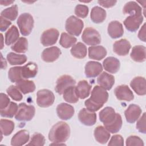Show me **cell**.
Returning a JSON list of instances; mask_svg holds the SVG:
<instances>
[{"label":"cell","instance_id":"6da1fadb","mask_svg":"<svg viewBox=\"0 0 146 146\" xmlns=\"http://www.w3.org/2000/svg\"><path fill=\"white\" fill-rule=\"evenodd\" d=\"M70 135V126L64 121H58L50 130L48 139L54 143H63Z\"/></svg>","mask_w":146,"mask_h":146},{"label":"cell","instance_id":"7a4b0ae2","mask_svg":"<svg viewBox=\"0 0 146 146\" xmlns=\"http://www.w3.org/2000/svg\"><path fill=\"white\" fill-rule=\"evenodd\" d=\"M17 23L22 35L27 36L32 31L34 21L33 16L30 14L25 13L18 17Z\"/></svg>","mask_w":146,"mask_h":146},{"label":"cell","instance_id":"3957f363","mask_svg":"<svg viewBox=\"0 0 146 146\" xmlns=\"http://www.w3.org/2000/svg\"><path fill=\"white\" fill-rule=\"evenodd\" d=\"M83 27V22L74 15L68 17L66 21L65 29L71 35L79 36L81 34Z\"/></svg>","mask_w":146,"mask_h":146},{"label":"cell","instance_id":"277c9868","mask_svg":"<svg viewBox=\"0 0 146 146\" xmlns=\"http://www.w3.org/2000/svg\"><path fill=\"white\" fill-rule=\"evenodd\" d=\"M35 109L33 106L21 103L18 106L15 118L18 121H30L34 116Z\"/></svg>","mask_w":146,"mask_h":146},{"label":"cell","instance_id":"5b68a950","mask_svg":"<svg viewBox=\"0 0 146 146\" xmlns=\"http://www.w3.org/2000/svg\"><path fill=\"white\" fill-rule=\"evenodd\" d=\"M55 100L53 92L47 89L39 90L36 94V103L42 108H47L52 105Z\"/></svg>","mask_w":146,"mask_h":146},{"label":"cell","instance_id":"8992f818","mask_svg":"<svg viewBox=\"0 0 146 146\" xmlns=\"http://www.w3.org/2000/svg\"><path fill=\"white\" fill-rule=\"evenodd\" d=\"M82 39L87 45L95 46L100 43L101 36L98 30L92 27H88L84 30Z\"/></svg>","mask_w":146,"mask_h":146},{"label":"cell","instance_id":"52a82bcc","mask_svg":"<svg viewBox=\"0 0 146 146\" xmlns=\"http://www.w3.org/2000/svg\"><path fill=\"white\" fill-rule=\"evenodd\" d=\"M108 99V93L100 86H95L92 89L89 99L94 103L103 106Z\"/></svg>","mask_w":146,"mask_h":146},{"label":"cell","instance_id":"ba28073f","mask_svg":"<svg viewBox=\"0 0 146 146\" xmlns=\"http://www.w3.org/2000/svg\"><path fill=\"white\" fill-rule=\"evenodd\" d=\"M75 80L70 75H63L60 76L56 80L55 90L59 95L63 94L64 91L69 87L75 86Z\"/></svg>","mask_w":146,"mask_h":146},{"label":"cell","instance_id":"9c48e42d","mask_svg":"<svg viewBox=\"0 0 146 146\" xmlns=\"http://www.w3.org/2000/svg\"><path fill=\"white\" fill-rule=\"evenodd\" d=\"M59 32L56 29L51 28L44 31L40 37V42L44 46H52L56 43Z\"/></svg>","mask_w":146,"mask_h":146},{"label":"cell","instance_id":"30bf717a","mask_svg":"<svg viewBox=\"0 0 146 146\" xmlns=\"http://www.w3.org/2000/svg\"><path fill=\"white\" fill-rule=\"evenodd\" d=\"M114 94L116 98L119 100L129 102L134 99L132 91L129 87L125 84L117 86L114 90Z\"/></svg>","mask_w":146,"mask_h":146},{"label":"cell","instance_id":"8fae6325","mask_svg":"<svg viewBox=\"0 0 146 146\" xmlns=\"http://www.w3.org/2000/svg\"><path fill=\"white\" fill-rule=\"evenodd\" d=\"M143 19L142 14L132 15L127 17L124 21L123 23L127 30L131 32H135L139 28Z\"/></svg>","mask_w":146,"mask_h":146},{"label":"cell","instance_id":"7c38bea8","mask_svg":"<svg viewBox=\"0 0 146 146\" xmlns=\"http://www.w3.org/2000/svg\"><path fill=\"white\" fill-rule=\"evenodd\" d=\"M78 119L81 123L87 126H92L96 122V114L94 112L82 108L78 113Z\"/></svg>","mask_w":146,"mask_h":146},{"label":"cell","instance_id":"4fadbf2b","mask_svg":"<svg viewBox=\"0 0 146 146\" xmlns=\"http://www.w3.org/2000/svg\"><path fill=\"white\" fill-rule=\"evenodd\" d=\"M56 113L62 120H67L70 119L74 115V108L68 104L62 103L56 107Z\"/></svg>","mask_w":146,"mask_h":146},{"label":"cell","instance_id":"5bb4252c","mask_svg":"<svg viewBox=\"0 0 146 146\" xmlns=\"http://www.w3.org/2000/svg\"><path fill=\"white\" fill-rule=\"evenodd\" d=\"M142 112L141 108L136 104H131L124 111L126 120L129 123H135L140 116Z\"/></svg>","mask_w":146,"mask_h":146},{"label":"cell","instance_id":"9a60e30c","mask_svg":"<svg viewBox=\"0 0 146 146\" xmlns=\"http://www.w3.org/2000/svg\"><path fill=\"white\" fill-rule=\"evenodd\" d=\"M60 50L56 46H52L44 49L42 52V60L47 63L56 60L61 55Z\"/></svg>","mask_w":146,"mask_h":146},{"label":"cell","instance_id":"2e32d148","mask_svg":"<svg viewBox=\"0 0 146 146\" xmlns=\"http://www.w3.org/2000/svg\"><path fill=\"white\" fill-rule=\"evenodd\" d=\"M102 71L103 67L102 64L95 61H89L85 66V75L88 78L98 76Z\"/></svg>","mask_w":146,"mask_h":146},{"label":"cell","instance_id":"e0dca14e","mask_svg":"<svg viewBox=\"0 0 146 146\" xmlns=\"http://www.w3.org/2000/svg\"><path fill=\"white\" fill-rule=\"evenodd\" d=\"M131 47L129 42L126 39H121L116 41L113 44V51L119 56H125Z\"/></svg>","mask_w":146,"mask_h":146},{"label":"cell","instance_id":"ac0fdd59","mask_svg":"<svg viewBox=\"0 0 146 146\" xmlns=\"http://www.w3.org/2000/svg\"><path fill=\"white\" fill-rule=\"evenodd\" d=\"M130 86L132 90L139 95H145L146 94L145 79L142 76L135 77L131 82Z\"/></svg>","mask_w":146,"mask_h":146},{"label":"cell","instance_id":"d6986e66","mask_svg":"<svg viewBox=\"0 0 146 146\" xmlns=\"http://www.w3.org/2000/svg\"><path fill=\"white\" fill-rule=\"evenodd\" d=\"M97 83L105 90H110L115 84V78L106 72H103L97 78Z\"/></svg>","mask_w":146,"mask_h":146},{"label":"cell","instance_id":"ffe728a7","mask_svg":"<svg viewBox=\"0 0 146 146\" xmlns=\"http://www.w3.org/2000/svg\"><path fill=\"white\" fill-rule=\"evenodd\" d=\"M108 34L113 39L121 37L124 34V29L122 24L117 21H111L108 25Z\"/></svg>","mask_w":146,"mask_h":146},{"label":"cell","instance_id":"44dd1931","mask_svg":"<svg viewBox=\"0 0 146 146\" xmlns=\"http://www.w3.org/2000/svg\"><path fill=\"white\" fill-rule=\"evenodd\" d=\"M30 135L28 131L22 129L17 132L11 138V145L13 146H21L25 145L29 141Z\"/></svg>","mask_w":146,"mask_h":146},{"label":"cell","instance_id":"7402d4cb","mask_svg":"<svg viewBox=\"0 0 146 146\" xmlns=\"http://www.w3.org/2000/svg\"><path fill=\"white\" fill-rule=\"evenodd\" d=\"M103 66L107 72L112 74H115L119 70L120 63L119 60L116 58L109 56L103 60Z\"/></svg>","mask_w":146,"mask_h":146},{"label":"cell","instance_id":"603a6c76","mask_svg":"<svg viewBox=\"0 0 146 146\" xmlns=\"http://www.w3.org/2000/svg\"><path fill=\"white\" fill-rule=\"evenodd\" d=\"M116 115V113L112 107H106L99 112V120L104 125H106L114 120Z\"/></svg>","mask_w":146,"mask_h":146},{"label":"cell","instance_id":"cb8c5ba5","mask_svg":"<svg viewBox=\"0 0 146 146\" xmlns=\"http://www.w3.org/2000/svg\"><path fill=\"white\" fill-rule=\"evenodd\" d=\"M106 49L102 46H92L88 47V57L90 59L100 60L107 55Z\"/></svg>","mask_w":146,"mask_h":146},{"label":"cell","instance_id":"d4e9b609","mask_svg":"<svg viewBox=\"0 0 146 146\" xmlns=\"http://www.w3.org/2000/svg\"><path fill=\"white\" fill-rule=\"evenodd\" d=\"M91 89V86L85 80L79 81L75 87L76 94L78 97L82 99H86L90 95Z\"/></svg>","mask_w":146,"mask_h":146},{"label":"cell","instance_id":"484cf974","mask_svg":"<svg viewBox=\"0 0 146 146\" xmlns=\"http://www.w3.org/2000/svg\"><path fill=\"white\" fill-rule=\"evenodd\" d=\"M94 135L96 141L102 144H106L110 137V132L102 125H99L95 128Z\"/></svg>","mask_w":146,"mask_h":146},{"label":"cell","instance_id":"4316f807","mask_svg":"<svg viewBox=\"0 0 146 146\" xmlns=\"http://www.w3.org/2000/svg\"><path fill=\"white\" fill-rule=\"evenodd\" d=\"M146 48L144 46L137 45L134 46L130 54L131 59L136 62H143L145 60Z\"/></svg>","mask_w":146,"mask_h":146},{"label":"cell","instance_id":"83f0119b","mask_svg":"<svg viewBox=\"0 0 146 146\" xmlns=\"http://www.w3.org/2000/svg\"><path fill=\"white\" fill-rule=\"evenodd\" d=\"M38 72V66L34 62H29L22 67V76L23 79L34 78Z\"/></svg>","mask_w":146,"mask_h":146},{"label":"cell","instance_id":"f1b7e54d","mask_svg":"<svg viewBox=\"0 0 146 146\" xmlns=\"http://www.w3.org/2000/svg\"><path fill=\"white\" fill-rule=\"evenodd\" d=\"M106 10L99 6H95L91 9L90 17L95 23H102L106 19Z\"/></svg>","mask_w":146,"mask_h":146},{"label":"cell","instance_id":"f546056e","mask_svg":"<svg viewBox=\"0 0 146 146\" xmlns=\"http://www.w3.org/2000/svg\"><path fill=\"white\" fill-rule=\"evenodd\" d=\"M15 83L16 86L23 94L33 92L35 90V84L34 82L31 80L22 79Z\"/></svg>","mask_w":146,"mask_h":146},{"label":"cell","instance_id":"4dcf8cb0","mask_svg":"<svg viewBox=\"0 0 146 146\" xmlns=\"http://www.w3.org/2000/svg\"><path fill=\"white\" fill-rule=\"evenodd\" d=\"M123 12L124 14L140 15L142 14L141 7L135 1H129L125 4L123 9Z\"/></svg>","mask_w":146,"mask_h":146},{"label":"cell","instance_id":"1f68e13d","mask_svg":"<svg viewBox=\"0 0 146 146\" xmlns=\"http://www.w3.org/2000/svg\"><path fill=\"white\" fill-rule=\"evenodd\" d=\"M70 52L74 58L77 59H83L87 55V47L83 43L78 42L72 47Z\"/></svg>","mask_w":146,"mask_h":146},{"label":"cell","instance_id":"d6a6232c","mask_svg":"<svg viewBox=\"0 0 146 146\" xmlns=\"http://www.w3.org/2000/svg\"><path fill=\"white\" fill-rule=\"evenodd\" d=\"M5 43L9 46L16 42L19 38V33L17 27L13 25L5 33Z\"/></svg>","mask_w":146,"mask_h":146},{"label":"cell","instance_id":"836d02e7","mask_svg":"<svg viewBox=\"0 0 146 146\" xmlns=\"http://www.w3.org/2000/svg\"><path fill=\"white\" fill-rule=\"evenodd\" d=\"M122 124H123V121H122L121 116L119 113H116V117L114 120L111 123H110V124L104 125V127L110 132L112 133H115L118 132L120 130L122 127Z\"/></svg>","mask_w":146,"mask_h":146},{"label":"cell","instance_id":"e575fe53","mask_svg":"<svg viewBox=\"0 0 146 146\" xmlns=\"http://www.w3.org/2000/svg\"><path fill=\"white\" fill-rule=\"evenodd\" d=\"M7 60L11 65H21L27 61V56L25 55L11 52L7 54Z\"/></svg>","mask_w":146,"mask_h":146},{"label":"cell","instance_id":"d590c367","mask_svg":"<svg viewBox=\"0 0 146 146\" xmlns=\"http://www.w3.org/2000/svg\"><path fill=\"white\" fill-rule=\"evenodd\" d=\"M11 48L18 53H25L28 50V40L25 37H20L11 46Z\"/></svg>","mask_w":146,"mask_h":146},{"label":"cell","instance_id":"8d00e7d4","mask_svg":"<svg viewBox=\"0 0 146 146\" xmlns=\"http://www.w3.org/2000/svg\"><path fill=\"white\" fill-rule=\"evenodd\" d=\"M63 98L64 100L70 103H76L79 101L76 91L75 86H72L67 88L63 93Z\"/></svg>","mask_w":146,"mask_h":146},{"label":"cell","instance_id":"74e56055","mask_svg":"<svg viewBox=\"0 0 146 146\" xmlns=\"http://www.w3.org/2000/svg\"><path fill=\"white\" fill-rule=\"evenodd\" d=\"M76 41L77 39L75 37L66 33H62L60 38L59 44L62 47L68 48L73 46Z\"/></svg>","mask_w":146,"mask_h":146},{"label":"cell","instance_id":"f35d334b","mask_svg":"<svg viewBox=\"0 0 146 146\" xmlns=\"http://www.w3.org/2000/svg\"><path fill=\"white\" fill-rule=\"evenodd\" d=\"M0 125L1 135L4 136L10 135L14 131L15 127L14 123L12 120L7 119H1Z\"/></svg>","mask_w":146,"mask_h":146},{"label":"cell","instance_id":"ab89813d","mask_svg":"<svg viewBox=\"0 0 146 146\" xmlns=\"http://www.w3.org/2000/svg\"><path fill=\"white\" fill-rule=\"evenodd\" d=\"M18 9L17 5H14L11 7L5 9L2 11L1 16L5 19H7L10 21H14L18 16Z\"/></svg>","mask_w":146,"mask_h":146},{"label":"cell","instance_id":"60d3db41","mask_svg":"<svg viewBox=\"0 0 146 146\" xmlns=\"http://www.w3.org/2000/svg\"><path fill=\"white\" fill-rule=\"evenodd\" d=\"M18 108V106L17 103L13 102H10L9 104L5 108L1 110V116L2 117L11 118L15 115Z\"/></svg>","mask_w":146,"mask_h":146},{"label":"cell","instance_id":"b9f144b4","mask_svg":"<svg viewBox=\"0 0 146 146\" xmlns=\"http://www.w3.org/2000/svg\"><path fill=\"white\" fill-rule=\"evenodd\" d=\"M8 77L13 83H17L23 79L22 76V67L15 66L10 68L8 72Z\"/></svg>","mask_w":146,"mask_h":146},{"label":"cell","instance_id":"7bdbcfd3","mask_svg":"<svg viewBox=\"0 0 146 146\" xmlns=\"http://www.w3.org/2000/svg\"><path fill=\"white\" fill-rule=\"evenodd\" d=\"M7 94L10 96L14 100L19 102L23 98V95L21 92V91L17 86L11 85L9 86L6 90Z\"/></svg>","mask_w":146,"mask_h":146},{"label":"cell","instance_id":"ee69618b","mask_svg":"<svg viewBox=\"0 0 146 146\" xmlns=\"http://www.w3.org/2000/svg\"><path fill=\"white\" fill-rule=\"evenodd\" d=\"M44 136L40 133L35 132L32 135L30 142L27 145L34 146H43L44 145Z\"/></svg>","mask_w":146,"mask_h":146},{"label":"cell","instance_id":"f6af8a7d","mask_svg":"<svg viewBox=\"0 0 146 146\" xmlns=\"http://www.w3.org/2000/svg\"><path fill=\"white\" fill-rule=\"evenodd\" d=\"M89 9L88 6L84 5L79 4L75 6V15L80 18H84L88 14Z\"/></svg>","mask_w":146,"mask_h":146},{"label":"cell","instance_id":"bcb514c9","mask_svg":"<svg viewBox=\"0 0 146 146\" xmlns=\"http://www.w3.org/2000/svg\"><path fill=\"white\" fill-rule=\"evenodd\" d=\"M127 146H133V145H140L143 146L144 145L143 140L137 136L131 135L128 137L126 139Z\"/></svg>","mask_w":146,"mask_h":146},{"label":"cell","instance_id":"7dc6e473","mask_svg":"<svg viewBox=\"0 0 146 146\" xmlns=\"http://www.w3.org/2000/svg\"><path fill=\"white\" fill-rule=\"evenodd\" d=\"M137 121L136 125V129L142 133L145 134L146 133V128H145V113L144 112L143 115L137 119Z\"/></svg>","mask_w":146,"mask_h":146},{"label":"cell","instance_id":"c3c4849f","mask_svg":"<svg viewBox=\"0 0 146 146\" xmlns=\"http://www.w3.org/2000/svg\"><path fill=\"white\" fill-rule=\"evenodd\" d=\"M108 145H117V146H123L124 145V139L120 135H113L110 141L108 142Z\"/></svg>","mask_w":146,"mask_h":146},{"label":"cell","instance_id":"681fc988","mask_svg":"<svg viewBox=\"0 0 146 146\" xmlns=\"http://www.w3.org/2000/svg\"><path fill=\"white\" fill-rule=\"evenodd\" d=\"M84 105L86 106V108L91 111V112H95L98 111L99 109H100L103 106H100V105H98L95 103H94V102H91L89 99H87L85 102H84Z\"/></svg>","mask_w":146,"mask_h":146},{"label":"cell","instance_id":"f907efd6","mask_svg":"<svg viewBox=\"0 0 146 146\" xmlns=\"http://www.w3.org/2000/svg\"><path fill=\"white\" fill-rule=\"evenodd\" d=\"M10 103L9 98L5 94L1 93L0 94V110L5 108Z\"/></svg>","mask_w":146,"mask_h":146},{"label":"cell","instance_id":"816d5d0a","mask_svg":"<svg viewBox=\"0 0 146 146\" xmlns=\"http://www.w3.org/2000/svg\"><path fill=\"white\" fill-rule=\"evenodd\" d=\"M11 25V22L1 16L0 17V30L2 32L5 31Z\"/></svg>","mask_w":146,"mask_h":146},{"label":"cell","instance_id":"f5cc1de1","mask_svg":"<svg viewBox=\"0 0 146 146\" xmlns=\"http://www.w3.org/2000/svg\"><path fill=\"white\" fill-rule=\"evenodd\" d=\"M116 1H99L98 3L103 7L105 8H110L113 6L116 3Z\"/></svg>","mask_w":146,"mask_h":146},{"label":"cell","instance_id":"db71d44e","mask_svg":"<svg viewBox=\"0 0 146 146\" xmlns=\"http://www.w3.org/2000/svg\"><path fill=\"white\" fill-rule=\"evenodd\" d=\"M138 37L141 41L145 42V23H144L139 31Z\"/></svg>","mask_w":146,"mask_h":146},{"label":"cell","instance_id":"11a10c76","mask_svg":"<svg viewBox=\"0 0 146 146\" xmlns=\"http://www.w3.org/2000/svg\"><path fill=\"white\" fill-rule=\"evenodd\" d=\"M1 68L2 69H5L7 67V63L5 59H3L2 54H1Z\"/></svg>","mask_w":146,"mask_h":146},{"label":"cell","instance_id":"9f6ffc18","mask_svg":"<svg viewBox=\"0 0 146 146\" xmlns=\"http://www.w3.org/2000/svg\"><path fill=\"white\" fill-rule=\"evenodd\" d=\"M14 2V1H1L0 2V3L2 5H5V6H7L9 5L12 4Z\"/></svg>","mask_w":146,"mask_h":146},{"label":"cell","instance_id":"6f0895ef","mask_svg":"<svg viewBox=\"0 0 146 146\" xmlns=\"http://www.w3.org/2000/svg\"><path fill=\"white\" fill-rule=\"evenodd\" d=\"M1 38H2V45H1V49H2V48H3V35H2V34H1Z\"/></svg>","mask_w":146,"mask_h":146}]
</instances>
